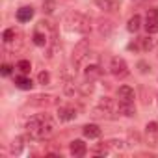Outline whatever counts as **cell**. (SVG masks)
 Wrapping results in <instances>:
<instances>
[{"instance_id":"6da1fadb","label":"cell","mask_w":158,"mask_h":158,"mask_svg":"<svg viewBox=\"0 0 158 158\" xmlns=\"http://www.w3.org/2000/svg\"><path fill=\"white\" fill-rule=\"evenodd\" d=\"M26 132L30 134L32 139H45L54 132V121L48 114L34 115L26 123Z\"/></svg>"},{"instance_id":"7a4b0ae2","label":"cell","mask_w":158,"mask_h":158,"mask_svg":"<svg viewBox=\"0 0 158 158\" xmlns=\"http://www.w3.org/2000/svg\"><path fill=\"white\" fill-rule=\"evenodd\" d=\"M65 24L69 30L73 32H78V34H88L91 30V24H89V19L82 13H78V11H73L65 17Z\"/></svg>"},{"instance_id":"3957f363","label":"cell","mask_w":158,"mask_h":158,"mask_svg":"<svg viewBox=\"0 0 158 158\" xmlns=\"http://www.w3.org/2000/svg\"><path fill=\"white\" fill-rule=\"evenodd\" d=\"M115 110H117V106H115L114 99H110V97H102V99L99 101V104L95 106L93 115H95V117H110V114H114Z\"/></svg>"},{"instance_id":"277c9868","label":"cell","mask_w":158,"mask_h":158,"mask_svg":"<svg viewBox=\"0 0 158 158\" xmlns=\"http://www.w3.org/2000/svg\"><path fill=\"white\" fill-rule=\"evenodd\" d=\"M110 73H112L115 78H127V76L130 74V69H128V63H127L123 58L115 56V58H112V61H110Z\"/></svg>"},{"instance_id":"5b68a950","label":"cell","mask_w":158,"mask_h":158,"mask_svg":"<svg viewBox=\"0 0 158 158\" xmlns=\"http://www.w3.org/2000/svg\"><path fill=\"white\" fill-rule=\"evenodd\" d=\"M88 54H89V43H88L86 39H82L80 43H76V47H74V50H73V63L78 65Z\"/></svg>"},{"instance_id":"8992f818","label":"cell","mask_w":158,"mask_h":158,"mask_svg":"<svg viewBox=\"0 0 158 158\" xmlns=\"http://www.w3.org/2000/svg\"><path fill=\"white\" fill-rule=\"evenodd\" d=\"M145 30H147V34H156V32H158V11H156V10H151V11L147 13Z\"/></svg>"},{"instance_id":"52a82bcc","label":"cell","mask_w":158,"mask_h":158,"mask_svg":"<svg viewBox=\"0 0 158 158\" xmlns=\"http://www.w3.org/2000/svg\"><path fill=\"white\" fill-rule=\"evenodd\" d=\"M69 151H71V154H73V156L80 158V156H84V154L88 152V147H86V143H84L82 139H74V141H71Z\"/></svg>"},{"instance_id":"ba28073f","label":"cell","mask_w":158,"mask_h":158,"mask_svg":"<svg viewBox=\"0 0 158 158\" xmlns=\"http://www.w3.org/2000/svg\"><path fill=\"white\" fill-rule=\"evenodd\" d=\"M134 89L130 88V86H121L119 89H117V99H119V102H134Z\"/></svg>"},{"instance_id":"9c48e42d","label":"cell","mask_w":158,"mask_h":158,"mask_svg":"<svg viewBox=\"0 0 158 158\" xmlns=\"http://www.w3.org/2000/svg\"><path fill=\"white\" fill-rule=\"evenodd\" d=\"M58 117H60V121H73L76 117V110L71 108V106H60Z\"/></svg>"},{"instance_id":"30bf717a","label":"cell","mask_w":158,"mask_h":158,"mask_svg":"<svg viewBox=\"0 0 158 158\" xmlns=\"http://www.w3.org/2000/svg\"><path fill=\"white\" fill-rule=\"evenodd\" d=\"M32 17H34V8H32V6H23V8L17 10V21L28 23Z\"/></svg>"},{"instance_id":"8fae6325","label":"cell","mask_w":158,"mask_h":158,"mask_svg":"<svg viewBox=\"0 0 158 158\" xmlns=\"http://www.w3.org/2000/svg\"><path fill=\"white\" fill-rule=\"evenodd\" d=\"M154 47H156V41H154L151 35H147V37H139V39H138V45H136V48H139V50H143V52L152 50Z\"/></svg>"},{"instance_id":"7c38bea8","label":"cell","mask_w":158,"mask_h":158,"mask_svg":"<svg viewBox=\"0 0 158 158\" xmlns=\"http://www.w3.org/2000/svg\"><path fill=\"white\" fill-rule=\"evenodd\" d=\"M30 102L35 104V106H50V104L56 102V99H54L52 95H35Z\"/></svg>"},{"instance_id":"4fadbf2b","label":"cell","mask_w":158,"mask_h":158,"mask_svg":"<svg viewBox=\"0 0 158 158\" xmlns=\"http://www.w3.org/2000/svg\"><path fill=\"white\" fill-rule=\"evenodd\" d=\"M82 134L86 138H89V139H97V138H101V128L97 125H84L82 127Z\"/></svg>"},{"instance_id":"5bb4252c","label":"cell","mask_w":158,"mask_h":158,"mask_svg":"<svg viewBox=\"0 0 158 158\" xmlns=\"http://www.w3.org/2000/svg\"><path fill=\"white\" fill-rule=\"evenodd\" d=\"M117 110H119V114L125 115V117H132V115L136 114V106H134V102H119Z\"/></svg>"},{"instance_id":"9a60e30c","label":"cell","mask_w":158,"mask_h":158,"mask_svg":"<svg viewBox=\"0 0 158 158\" xmlns=\"http://www.w3.org/2000/svg\"><path fill=\"white\" fill-rule=\"evenodd\" d=\"M15 86L19 89H32L34 82H32V78H28L26 74H23V76H15Z\"/></svg>"},{"instance_id":"2e32d148","label":"cell","mask_w":158,"mask_h":158,"mask_svg":"<svg viewBox=\"0 0 158 158\" xmlns=\"http://www.w3.org/2000/svg\"><path fill=\"white\" fill-rule=\"evenodd\" d=\"M95 6L102 11H114L117 8V2L115 0H95Z\"/></svg>"},{"instance_id":"e0dca14e","label":"cell","mask_w":158,"mask_h":158,"mask_svg":"<svg viewBox=\"0 0 158 158\" xmlns=\"http://www.w3.org/2000/svg\"><path fill=\"white\" fill-rule=\"evenodd\" d=\"M84 74H86L88 80L91 82V80H95V78H99V76L102 74V71H101V67H99V65H88Z\"/></svg>"},{"instance_id":"ac0fdd59","label":"cell","mask_w":158,"mask_h":158,"mask_svg":"<svg viewBox=\"0 0 158 158\" xmlns=\"http://www.w3.org/2000/svg\"><path fill=\"white\" fill-rule=\"evenodd\" d=\"M127 28H128V32L136 34V32L141 28V17H139V15H134V17H130V19H128V24H127Z\"/></svg>"},{"instance_id":"d6986e66","label":"cell","mask_w":158,"mask_h":158,"mask_svg":"<svg viewBox=\"0 0 158 158\" xmlns=\"http://www.w3.org/2000/svg\"><path fill=\"white\" fill-rule=\"evenodd\" d=\"M23 147H24V139H23L21 136L11 141V152H13V154H19V152L23 151Z\"/></svg>"},{"instance_id":"ffe728a7","label":"cell","mask_w":158,"mask_h":158,"mask_svg":"<svg viewBox=\"0 0 158 158\" xmlns=\"http://www.w3.org/2000/svg\"><path fill=\"white\" fill-rule=\"evenodd\" d=\"M99 32H101V35L108 37V35H110V32H112V23H110V21H104V23H101V26H99Z\"/></svg>"},{"instance_id":"44dd1931","label":"cell","mask_w":158,"mask_h":158,"mask_svg":"<svg viewBox=\"0 0 158 158\" xmlns=\"http://www.w3.org/2000/svg\"><path fill=\"white\" fill-rule=\"evenodd\" d=\"M34 43H35L37 47H45V45H47V35L41 34V32H35V34H34Z\"/></svg>"},{"instance_id":"7402d4cb","label":"cell","mask_w":158,"mask_h":158,"mask_svg":"<svg viewBox=\"0 0 158 158\" xmlns=\"http://www.w3.org/2000/svg\"><path fill=\"white\" fill-rule=\"evenodd\" d=\"M17 69H19L23 74H28V73H30V69H32V65H30V61H28V60H21V61L17 63Z\"/></svg>"},{"instance_id":"603a6c76","label":"cell","mask_w":158,"mask_h":158,"mask_svg":"<svg viewBox=\"0 0 158 158\" xmlns=\"http://www.w3.org/2000/svg\"><path fill=\"white\" fill-rule=\"evenodd\" d=\"M15 30L13 28H8V30H4V34H2V39H4V43H11L13 39H15Z\"/></svg>"},{"instance_id":"cb8c5ba5","label":"cell","mask_w":158,"mask_h":158,"mask_svg":"<svg viewBox=\"0 0 158 158\" xmlns=\"http://www.w3.org/2000/svg\"><path fill=\"white\" fill-rule=\"evenodd\" d=\"M37 82H39V84H43V86L50 84V74H48L47 71H41V73L37 74Z\"/></svg>"},{"instance_id":"d4e9b609","label":"cell","mask_w":158,"mask_h":158,"mask_svg":"<svg viewBox=\"0 0 158 158\" xmlns=\"http://www.w3.org/2000/svg\"><path fill=\"white\" fill-rule=\"evenodd\" d=\"M54 8H56V2H54V0H45V2H43V11H45V13H52Z\"/></svg>"},{"instance_id":"484cf974","label":"cell","mask_w":158,"mask_h":158,"mask_svg":"<svg viewBox=\"0 0 158 158\" xmlns=\"http://www.w3.org/2000/svg\"><path fill=\"white\" fill-rule=\"evenodd\" d=\"M11 71H13V67H11V65H8V63H4V65H2V69H0L2 76H10V74H11Z\"/></svg>"},{"instance_id":"4316f807","label":"cell","mask_w":158,"mask_h":158,"mask_svg":"<svg viewBox=\"0 0 158 158\" xmlns=\"http://www.w3.org/2000/svg\"><path fill=\"white\" fill-rule=\"evenodd\" d=\"M108 145H112V147H115V149H123L125 145H123V141H117V139H110L108 141Z\"/></svg>"},{"instance_id":"83f0119b","label":"cell","mask_w":158,"mask_h":158,"mask_svg":"<svg viewBox=\"0 0 158 158\" xmlns=\"http://www.w3.org/2000/svg\"><path fill=\"white\" fill-rule=\"evenodd\" d=\"M139 71H141V73H149V71H151V67H147V63H145V61H139Z\"/></svg>"}]
</instances>
